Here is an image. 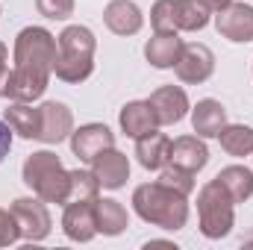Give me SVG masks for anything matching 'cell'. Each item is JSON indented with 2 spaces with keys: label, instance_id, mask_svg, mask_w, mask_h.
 <instances>
[{
  "label": "cell",
  "instance_id": "cell-10",
  "mask_svg": "<svg viewBox=\"0 0 253 250\" xmlns=\"http://www.w3.org/2000/svg\"><path fill=\"white\" fill-rule=\"evenodd\" d=\"M174 71H177V77L183 83H191V85L206 83L212 77V71H215V53L206 44H197V42L186 44L183 53H180V59H177V65H174Z\"/></svg>",
  "mask_w": 253,
  "mask_h": 250
},
{
  "label": "cell",
  "instance_id": "cell-6",
  "mask_svg": "<svg viewBox=\"0 0 253 250\" xmlns=\"http://www.w3.org/2000/svg\"><path fill=\"white\" fill-rule=\"evenodd\" d=\"M12 215L18 221V230H21V239L27 242H44L50 236V212L44 206V200L36 194V197H18L12 203Z\"/></svg>",
  "mask_w": 253,
  "mask_h": 250
},
{
  "label": "cell",
  "instance_id": "cell-5",
  "mask_svg": "<svg viewBox=\"0 0 253 250\" xmlns=\"http://www.w3.org/2000/svg\"><path fill=\"white\" fill-rule=\"evenodd\" d=\"M56 39L44 27H24L15 39V68H30L42 74H53L56 65Z\"/></svg>",
  "mask_w": 253,
  "mask_h": 250
},
{
  "label": "cell",
  "instance_id": "cell-27",
  "mask_svg": "<svg viewBox=\"0 0 253 250\" xmlns=\"http://www.w3.org/2000/svg\"><path fill=\"white\" fill-rule=\"evenodd\" d=\"M100 194V180L94 177V171H71V194L68 200H97Z\"/></svg>",
  "mask_w": 253,
  "mask_h": 250
},
{
  "label": "cell",
  "instance_id": "cell-35",
  "mask_svg": "<svg viewBox=\"0 0 253 250\" xmlns=\"http://www.w3.org/2000/svg\"><path fill=\"white\" fill-rule=\"evenodd\" d=\"M242 245H245V248H253V230L245 236V239H242Z\"/></svg>",
  "mask_w": 253,
  "mask_h": 250
},
{
  "label": "cell",
  "instance_id": "cell-34",
  "mask_svg": "<svg viewBox=\"0 0 253 250\" xmlns=\"http://www.w3.org/2000/svg\"><path fill=\"white\" fill-rule=\"evenodd\" d=\"M144 248L150 250V248H174V245H171V242H147ZM174 250H177V248H174Z\"/></svg>",
  "mask_w": 253,
  "mask_h": 250
},
{
  "label": "cell",
  "instance_id": "cell-15",
  "mask_svg": "<svg viewBox=\"0 0 253 250\" xmlns=\"http://www.w3.org/2000/svg\"><path fill=\"white\" fill-rule=\"evenodd\" d=\"M91 171L100 180V188H121L126 183V177H129V159L124 153H118L115 147H109L100 156H94Z\"/></svg>",
  "mask_w": 253,
  "mask_h": 250
},
{
  "label": "cell",
  "instance_id": "cell-11",
  "mask_svg": "<svg viewBox=\"0 0 253 250\" xmlns=\"http://www.w3.org/2000/svg\"><path fill=\"white\" fill-rule=\"evenodd\" d=\"M150 109L156 115V124L159 126H171V124H180L189 112V97L180 85H162L150 94Z\"/></svg>",
  "mask_w": 253,
  "mask_h": 250
},
{
  "label": "cell",
  "instance_id": "cell-3",
  "mask_svg": "<svg viewBox=\"0 0 253 250\" xmlns=\"http://www.w3.org/2000/svg\"><path fill=\"white\" fill-rule=\"evenodd\" d=\"M24 183L33 188L44 203H68L71 194V171H65L56 153L50 150H39L33 156H27L24 168H21Z\"/></svg>",
  "mask_w": 253,
  "mask_h": 250
},
{
  "label": "cell",
  "instance_id": "cell-13",
  "mask_svg": "<svg viewBox=\"0 0 253 250\" xmlns=\"http://www.w3.org/2000/svg\"><path fill=\"white\" fill-rule=\"evenodd\" d=\"M39 109H42V135H39V141L59 144L65 138H71V132H74V115H71V109L65 103L47 100Z\"/></svg>",
  "mask_w": 253,
  "mask_h": 250
},
{
  "label": "cell",
  "instance_id": "cell-9",
  "mask_svg": "<svg viewBox=\"0 0 253 250\" xmlns=\"http://www.w3.org/2000/svg\"><path fill=\"white\" fill-rule=\"evenodd\" d=\"M62 230L71 242H91L97 233L94 200H68L62 215Z\"/></svg>",
  "mask_w": 253,
  "mask_h": 250
},
{
  "label": "cell",
  "instance_id": "cell-8",
  "mask_svg": "<svg viewBox=\"0 0 253 250\" xmlns=\"http://www.w3.org/2000/svg\"><path fill=\"white\" fill-rule=\"evenodd\" d=\"M109 147H115V135L106 124H83L71 132V150L83 162H94V156H100Z\"/></svg>",
  "mask_w": 253,
  "mask_h": 250
},
{
  "label": "cell",
  "instance_id": "cell-30",
  "mask_svg": "<svg viewBox=\"0 0 253 250\" xmlns=\"http://www.w3.org/2000/svg\"><path fill=\"white\" fill-rule=\"evenodd\" d=\"M21 239V230H18V221L12 215V209H0V248H9Z\"/></svg>",
  "mask_w": 253,
  "mask_h": 250
},
{
  "label": "cell",
  "instance_id": "cell-17",
  "mask_svg": "<svg viewBox=\"0 0 253 250\" xmlns=\"http://www.w3.org/2000/svg\"><path fill=\"white\" fill-rule=\"evenodd\" d=\"M171 162L197 174L209 162V147L203 144L200 135H180L177 141H171Z\"/></svg>",
  "mask_w": 253,
  "mask_h": 250
},
{
  "label": "cell",
  "instance_id": "cell-24",
  "mask_svg": "<svg viewBox=\"0 0 253 250\" xmlns=\"http://www.w3.org/2000/svg\"><path fill=\"white\" fill-rule=\"evenodd\" d=\"M209 9L200 3V0H174V24L177 30H186V33H197L209 24Z\"/></svg>",
  "mask_w": 253,
  "mask_h": 250
},
{
  "label": "cell",
  "instance_id": "cell-25",
  "mask_svg": "<svg viewBox=\"0 0 253 250\" xmlns=\"http://www.w3.org/2000/svg\"><path fill=\"white\" fill-rule=\"evenodd\" d=\"M218 138H221V147L230 156H251L253 153V126L227 124L218 132Z\"/></svg>",
  "mask_w": 253,
  "mask_h": 250
},
{
  "label": "cell",
  "instance_id": "cell-12",
  "mask_svg": "<svg viewBox=\"0 0 253 250\" xmlns=\"http://www.w3.org/2000/svg\"><path fill=\"white\" fill-rule=\"evenodd\" d=\"M50 74L42 71H30V68H12L9 80H6V97L18 100V103H33L44 94Z\"/></svg>",
  "mask_w": 253,
  "mask_h": 250
},
{
  "label": "cell",
  "instance_id": "cell-21",
  "mask_svg": "<svg viewBox=\"0 0 253 250\" xmlns=\"http://www.w3.org/2000/svg\"><path fill=\"white\" fill-rule=\"evenodd\" d=\"M94 215H97V233H103V236H121L129 227L126 209L112 197H103V200L97 197L94 200Z\"/></svg>",
  "mask_w": 253,
  "mask_h": 250
},
{
  "label": "cell",
  "instance_id": "cell-32",
  "mask_svg": "<svg viewBox=\"0 0 253 250\" xmlns=\"http://www.w3.org/2000/svg\"><path fill=\"white\" fill-rule=\"evenodd\" d=\"M6 80H9V68H6V44L0 42V97H6Z\"/></svg>",
  "mask_w": 253,
  "mask_h": 250
},
{
  "label": "cell",
  "instance_id": "cell-18",
  "mask_svg": "<svg viewBox=\"0 0 253 250\" xmlns=\"http://www.w3.org/2000/svg\"><path fill=\"white\" fill-rule=\"evenodd\" d=\"M183 39L177 36V30H171V33H156L147 44H144V56H147V62L153 65V68H174L177 59H180V53H183Z\"/></svg>",
  "mask_w": 253,
  "mask_h": 250
},
{
  "label": "cell",
  "instance_id": "cell-22",
  "mask_svg": "<svg viewBox=\"0 0 253 250\" xmlns=\"http://www.w3.org/2000/svg\"><path fill=\"white\" fill-rule=\"evenodd\" d=\"M6 124L21 138H39L42 135V109H33L30 103L12 100V106L6 109Z\"/></svg>",
  "mask_w": 253,
  "mask_h": 250
},
{
  "label": "cell",
  "instance_id": "cell-7",
  "mask_svg": "<svg viewBox=\"0 0 253 250\" xmlns=\"http://www.w3.org/2000/svg\"><path fill=\"white\" fill-rule=\"evenodd\" d=\"M215 30L236 42V44H248L253 42V6L248 3H230L227 9H221L215 15Z\"/></svg>",
  "mask_w": 253,
  "mask_h": 250
},
{
  "label": "cell",
  "instance_id": "cell-20",
  "mask_svg": "<svg viewBox=\"0 0 253 250\" xmlns=\"http://www.w3.org/2000/svg\"><path fill=\"white\" fill-rule=\"evenodd\" d=\"M118 121H121L124 135H129V138H141L144 132H150V129L159 126L147 100H132V103H126L124 109H121V115H118Z\"/></svg>",
  "mask_w": 253,
  "mask_h": 250
},
{
  "label": "cell",
  "instance_id": "cell-23",
  "mask_svg": "<svg viewBox=\"0 0 253 250\" xmlns=\"http://www.w3.org/2000/svg\"><path fill=\"white\" fill-rule=\"evenodd\" d=\"M215 180L230 191V197H233L236 203H245L248 197H253V171L245 168V165H230V168H224Z\"/></svg>",
  "mask_w": 253,
  "mask_h": 250
},
{
  "label": "cell",
  "instance_id": "cell-31",
  "mask_svg": "<svg viewBox=\"0 0 253 250\" xmlns=\"http://www.w3.org/2000/svg\"><path fill=\"white\" fill-rule=\"evenodd\" d=\"M9 150H12V126L0 121V162L9 156Z\"/></svg>",
  "mask_w": 253,
  "mask_h": 250
},
{
  "label": "cell",
  "instance_id": "cell-33",
  "mask_svg": "<svg viewBox=\"0 0 253 250\" xmlns=\"http://www.w3.org/2000/svg\"><path fill=\"white\" fill-rule=\"evenodd\" d=\"M200 3H203V6H206L209 12H221V9H227V6H230L233 0H200Z\"/></svg>",
  "mask_w": 253,
  "mask_h": 250
},
{
  "label": "cell",
  "instance_id": "cell-1",
  "mask_svg": "<svg viewBox=\"0 0 253 250\" xmlns=\"http://www.w3.org/2000/svg\"><path fill=\"white\" fill-rule=\"evenodd\" d=\"M132 209L141 221L162 230H183L189 221V203L183 194L162 183H144L132 191Z\"/></svg>",
  "mask_w": 253,
  "mask_h": 250
},
{
  "label": "cell",
  "instance_id": "cell-2",
  "mask_svg": "<svg viewBox=\"0 0 253 250\" xmlns=\"http://www.w3.org/2000/svg\"><path fill=\"white\" fill-rule=\"evenodd\" d=\"M59 50H56V65H53V74L62 80V83H83L91 77L94 71V33L88 27H65L62 36L56 39Z\"/></svg>",
  "mask_w": 253,
  "mask_h": 250
},
{
  "label": "cell",
  "instance_id": "cell-26",
  "mask_svg": "<svg viewBox=\"0 0 253 250\" xmlns=\"http://www.w3.org/2000/svg\"><path fill=\"white\" fill-rule=\"evenodd\" d=\"M156 183H162V186H168L171 191L189 197L191 191H194V174L186 171V168H180V165H174V162H168L165 168H159V180Z\"/></svg>",
  "mask_w": 253,
  "mask_h": 250
},
{
  "label": "cell",
  "instance_id": "cell-29",
  "mask_svg": "<svg viewBox=\"0 0 253 250\" xmlns=\"http://www.w3.org/2000/svg\"><path fill=\"white\" fill-rule=\"evenodd\" d=\"M36 9L50 21H65L74 15V0H36Z\"/></svg>",
  "mask_w": 253,
  "mask_h": 250
},
{
  "label": "cell",
  "instance_id": "cell-28",
  "mask_svg": "<svg viewBox=\"0 0 253 250\" xmlns=\"http://www.w3.org/2000/svg\"><path fill=\"white\" fill-rule=\"evenodd\" d=\"M150 24H153L156 33L177 30V24H174V0H156L153 9H150Z\"/></svg>",
  "mask_w": 253,
  "mask_h": 250
},
{
  "label": "cell",
  "instance_id": "cell-19",
  "mask_svg": "<svg viewBox=\"0 0 253 250\" xmlns=\"http://www.w3.org/2000/svg\"><path fill=\"white\" fill-rule=\"evenodd\" d=\"M191 126L200 138H218V132L227 126V109L212 97L197 100V106L191 109Z\"/></svg>",
  "mask_w": 253,
  "mask_h": 250
},
{
  "label": "cell",
  "instance_id": "cell-16",
  "mask_svg": "<svg viewBox=\"0 0 253 250\" xmlns=\"http://www.w3.org/2000/svg\"><path fill=\"white\" fill-rule=\"evenodd\" d=\"M103 21L115 36H135L144 24V15L132 0H112L103 9Z\"/></svg>",
  "mask_w": 253,
  "mask_h": 250
},
{
  "label": "cell",
  "instance_id": "cell-14",
  "mask_svg": "<svg viewBox=\"0 0 253 250\" xmlns=\"http://www.w3.org/2000/svg\"><path fill=\"white\" fill-rule=\"evenodd\" d=\"M135 156L141 162V168L147 171H159L171 162V138L165 132H144L141 138H135Z\"/></svg>",
  "mask_w": 253,
  "mask_h": 250
},
{
  "label": "cell",
  "instance_id": "cell-4",
  "mask_svg": "<svg viewBox=\"0 0 253 250\" xmlns=\"http://www.w3.org/2000/svg\"><path fill=\"white\" fill-rule=\"evenodd\" d=\"M236 200L230 197V191L221 186L218 180H209L197 194V218H200V233L206 239H224L233 230L236 212H233Z\"/></svg>",
  "mask_w": 253,
  "mask_h": 250
}]
</instances>
